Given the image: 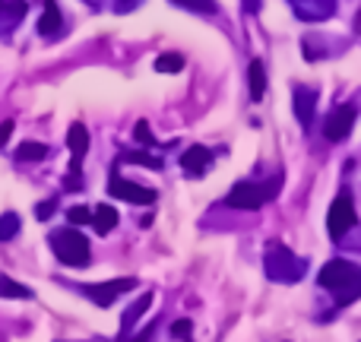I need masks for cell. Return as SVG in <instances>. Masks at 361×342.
Wrapping results in <instances>:
<instances>
[{
	"instance_id": "cell-1",
	"label": "cell",
	"mask_w": 361,
	"mask_h": 342,
	"mask_svg": "<svg viewBox=\"0 0 361 342\" xmlns=\"http://www.w3.org/2000/svg\"><path fill=\"white\" fill-rule=\"evenodd\" d=\"M317 282L324 288H330L336 305H352V301L361 295V269L349 260H330L324 269H320Z\"/></svg>"
},
{
	"instance_id": "cell-2",
	"label": "cell",
	"mask_w": 361,
	"mask_h": 342,
	"mask_svg": "<svg viewBox=\"0 0 361 342\" xmlns=\"http://www.w3.org/2000/svg\"><path fill=\"white\" fill-rule=\"evenodd\" d=\"M307 263L301 260V257H295L288 248H282L279 241L269 244L267 250V276L273 282H298L301 276H305Z\"/></svg>"
},
{
	"instance_id": "cell-3",
	"label": "cell",
	"mask_w": 361,
	"mask_h": 342,
	"mask_svg": "<svg viewBox=\"0 0 361 342\" xmlns=\"http://www.w3.org/2000/svg\"><path fill=\"white\" fill-rule=\"evenodd\" d=\"M51 250H54L57 260L67 263V267H86L89 263V241L73 225H70V228H57L54 235H51Z\"/></svg>"
},
{
	"instance_id": "cell-4",
	"label": "cell",
	"mask_w": 361,
	"mask_h": 342,
	"mask_svg": "<svg viewBox=\"0 0 361 342\" xmlns=\"http://www.w3.org/2000/svg\"><path fill=\"white\" fill-rule=\"evenodd\" d=\"M279 184H282L279 178H273L269 184H250V181H241V184L231 187V193L225 197V203H228L231 209H260L263 203H269V200L276 197Z\"/></svg>"
},
{
	"instance_id": "cell-5",
	"label": "cell",
	"mask_w": 361,
	"mask_h": 342,
	"mask_svg": "<svg viewBox=\"0 0 361 342\" xmlns=\"http://www.w3.org/2000/svg\"><path fill=\"white\" fill-rule=\"evenodd\" d=\"M355 203H352L349 193H339L330 206V216H326V228H330L333 238H343L349 235V228L355 225Z\"/></svg>"
},
{
	"instance_id": "cell-6",
	"label": "cell",
	"mask_w": 361,
	"mask_h": 342,
	"mask_svg": "<svg viewBox=\"0 0 361 342\" xmlns=\"http://www.w3.org/2000/svg\"><path fill=\"white\" fill-rule=\"evenodd\" d=\"M108 193L118 197V200H124V203H137V206L156 203V190H152V187L133 184V181L121 178V174H111V181H108Z\"/></svg>"
},
{
	"instance_id": "cell-7",
	"label": "cell",
	"mask_w": 361,
	"mask_h": 342,
	"mask_svg": "<svg viewBox=\"0 0 361 342\" xmlns=\"http://www.w3.org/2000/svg\"><path fill=\"white\" fill-rule=\"evenodd\" d=\"M352 127H355V108H352V105H339V108H333L330 118H326L324 137L330 140V143H339V140H345L352 133Z\"/></svg>"
},
{
	"instance_id": "cell-8",
	"label": "cell",
	"mask_w": 361,
	"mask_h": 342,
	"mask_svg": "<svg viewBox=\"0 0 361 342\" xmlns=\"http://www.w3.org/2000/svg\"><path fill=\"white\" fill-rule=\"evenodd\" d=\"M130 288H137V279H130V276H127V279H111V282H102V286H86V288H82V292H86L89 298H92L99 307H108L114 298H118V295L130 292Z\"/></svg>"
},
{
	"instance_id": "cell-9",
	"label": "cell",
	"mask_w": 361,
	"mask_h": 342,
	"mask_svg": "<svg viewBox=\"0 0 361 342\" xmlns=\"http://www.w3.org/2000/svg\"><path fill=\"white\" fill-rule=\"evenodd\" d=\"M67 146H70V156H73V162H70V171L80 174V162H82V156L89 152V130L80 124V121H76V124H70Z\"/></svg>"
},
{
	"instance_id": "cell-10",
	"label": "cell",
	"mask_w": 361,
	"mask_h": 342,
	"mask_svg": "<svg viewBox=\"0 0 361 342\" xmlns=\"http://www.w3.org/2000/svg\"><path fill=\"white\" fill-rule=\"evenodd\" d=\"M209 162H212V152L206 146H190L180 156V169H184V174H190V178H200V174L209 169Z\"/></svg>"
},
{
	"instance_id": "cell-11",
	"label": "cell",
	"mask_w": 361,
	"mask_h": 342,
	"mask_svg": "<svg viewBox=\"0 0 361 342\" xmlns=\"http://www.w3.org/2000/svg\"><path fill=\"white\" fill-rule=\"evenodd\" d=\"M314 108H317V92H314V89H307V86H295V114H298L301 127L311 124Z\"/></svg>"
},
{
	"instance_id": "cell-12",
	"label": "cell",
	"mask_w": 361,
	"mask_h": 342,
	"mask_svg": "<svg viewBox=\"0 0 361 342\" xmlns=\"http://www.w3.org/2000/svg\"><path fill=\"white\" fill-rule=\"evenodd\" d=\"M57 29H61V10H57L54 0H44V13H42V19H38V32H42V35H54Z\"/></svg>"
},
{
	"instance_id": "cell-13",
	"label": "cell",
	"mask_w": 361,
	"mask_h": 342,
	"mask_svg": "<svg viewBox=\"0 0 361 342\" xmlns=\"http://www.w3.org/2000/svg\"><path fill=\"white\" fill-rule=\"evenodd\" d=\"M92 225L99 235H108V231L118 225V209H114V206H99V209L92 212Z\"/></svg>"
},
{
	"instance_id": "cell-14",
	"label": "cell",
	"mask_w": 361,
	"mask_h": 342,
	"mask_svg": "<svg viewBox=\"0 0 361 342\" xmlns=\"http://www.w3.org/2000/svg\"><path fill=\"white\" fill-rule=\"evenodd\" d=\"M267 95V70H263V61L250 63V99L260 102Z\"/></svg>"
},
{
	"instance_id": "cell-15",
	"label": "cell",
	"mask_w": 361,
	"mask_h": 342,
	"mask_svg": "<svg viewBox=\"0 0 361 342\" xmlns=\"http://www.w3.org/2000/svg\"><path fill=\"white\" fill-rule=\"evenodd\" d=\"M149 305H152V295H140V301H133L130 307H127V314H124V320H121V324H124V330H130L133 324H137L140 317H143L146 311H149Z\"/></svg>"
},
{
	"instance_id": "cell-16",
	"label": "cell",
	"mask_w": 361,
	"mask_h": 342,
	"mask_svg": "<svg viewBox=\"0 0 361 342\" xmlns=\"http://www.w3.org/2000/svg\"><path fill=\"white\" fill-rule=\"evenodd\" d=\"M0 298H32V288L19 286L6 273H0Z\"/></svg>"
},
{
	"instance_id": "cell-17",
	"label": "cell",
	"mask_w": 361,
	"mask_h": 342,
	"mask_svg": "<svg viewBox=\"0 0 361 342\" xmlns=\"http://www.w3.org/2000/svg\"><path fill=\"white\" fill-rule=\"evenodd\" d=\"M25 0H0V19H6V23H16V19L25 16Z\"/></svg>"
},
{
	"instance_id": "cell-18",
	"label": "cell",
	"mask_w": 361,
	"mask_h": 342,
	"mask_svg": "<svg viewBox=\"0 0 361 342\" xmlns=\"http://www.w3.org/2000/svg\"><path fill=\"white\" fill-rule=\"evenodd\" d=\"M44 156H48V146L44 143H23L16 149L19 162H38V159H44Z\"/></svg>"
},
{
	"instance_id": "cell-19",
	"label": "cell",
	"mask_w": 361,
	"mask_h": 342,
	"mask_svg": "<svg viewBox=\"0 0 361 342\" xmlns=\"http://www.w3.org/2000/svg\"><path fill=\"white\" fill-rule=\"evenodd\" d=\"M19 216L16 212H4V216H0V241H13V238L19 235Z\"/></svg>"
},
{
	"instance_id": "cell-20",
	"label": "cell",
	"mask_w": 361,
	"mask_h": 342,
	"mask_svg": "<svg viewBox=\"0 0 361 342\" xmlns=\"http://www.w3.org/2000/svg\"><path fill=\"white\" fill-rule=\"evenodd\" d=\"M124 162H133V165H146V169H152V171H162V159H156V156H149V152H124Z\"/></svg>"
},
{
	"instance_id": "cell-21",
	"label": "cell",
	"mask_w": 361,
	"mask_h": 342,
	"mask_svg": "<svg viewBox=\"0 0 361 342\" xmlns=\"http://www.w3.org/2000/svg\"><path fill=\"white\" fill-rule=\"evenodd\" d=\"M180 67H184V57H180V54H162V57H156V70H159V73H178Z\"/></svg>"
},
{
	"instance_id": "cell-22",
	"label": "cell",
	"mask_w": 361,
	"mask_h": 342,
	"mask_svg": "<svg viewBox=\"0 0 361 342\" xmlns=\"http://www.w3.org/2000/svg\"><path fill=\"white\" fill-rule=\"evenodd\" d=\"M171 4L193 10V13H216V0H171Z\"/></svg>"
},
{
	"instance_id": "cell-23",
	"label": "cell",
	"mask_w": 361,
	"mask_h": 342,
	"mask_svg": "<svg viewBox=\"0 0 361 342\" xmlns=\"http://www.w3.org/2000/svg\"><path fill=\"white\" fill-rule=\"evenodd\" d=\"M67 219H70V225H89L92 222V209H86V206H73V209L67 212Z\"/></svg>"
},
{
	"instance_id": "cell-24",
	"label": "cell",
	"mask_w": 361,
	"mask_h": 342,
	"mask_svg": "<svg viewBox=\"0 0 361 342\" xmlns=\"http://www.w3.org/2000/svg\"><path fill=\"white\" fill-rule=\"evenodd\" d=\"M133 137H137L143 146H156V137H152V130H149V124H146V121H137V127H133Z\"/></svg>"
},
{
	"instance_id": "cell-25",
	"label": "cell",
	"mask_w": 361,
	"mask_h": 342,
	"mask_svg": "<svg viewBox=\"0 0 361 342\" xmlns=\"http://www.w3.org/2000/svg\"><path fill=\"white\" fill-rule=\"evenodd\" d=\"M190 333H193L190 320H178V324L171 326V336H175V339H190Z\"/></svg>"
},
{
	"instance_id": "cell-26",
	"label": "cell",
	"mask_w": 361,
	"mask_h": 342,
	"mask_svg": "<svg viewBox=\"0 0 361 342\" xmlns=\"http://www.w3.org/2000/svg\"><path fill=\"white\" fill-rule=\"evenodd\" d=\"M54 206H57L54 200H48V203H38V206H35V216H38V219H48L51 212H54Z\"/></svg>"
},
{
	"instance_id": "cell-27",
	"label": "cell",
	"mask_w": 361,
	"mask_h": 342,
	"mask_svg": "<svg viewBox=\"0 0 361 342\" xmlns=\"http://www.w3.org/2000/svg\"><path fill=\"white\" fill-rule=\"evenodd\" d=\"M10 133H13V121H4V124H0V149L10 143Z\"/></svg>"
},
{
	"instance_id": "cell-28",
	"label": "cell",
	"mask_w": 361,
	"mask_h": 342,
	"mask_svg": "<svg viewBox=\"0 0 361 342\" xmlns=\"http://www.w3.org/2000/svg\"><path fill=\"white\" fill-rule=\"evenodd\" d=\"M140 0H118V10L124 13V10H133V6H137Z\"/></svg>"
},
{
	"instance_id": "cell-29",
	"label": "cell",
	"mask_w": 361,
	"mask_h": 342,
	"mask_svg": "<svg viewBox=\"0 0 361 342\" xmlns=\"http://www.w3.org/2000/svg\"><path fill=\"white\" fill-rule=\"evenodd\" d=\"M358 29H361V10H358Z\"/></svg>"
}]
</instances>
